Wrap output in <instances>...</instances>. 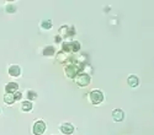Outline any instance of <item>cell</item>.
Listing matches in <instances>:
<instances>
[{
  "label": "cell",
  "instance_id": "obj_1",
  "mask_svg": "<svg viewBox=\"0 0 154 135\" xmlns=\"http://www.w3.org/2000/svg\"><path fill=\"white\" fill-rule=\"evenodd\" d=\"M64 72H66L67 78L75 79L80 72H83V66L76 63V61L75 63H68L66 65V68H64Z\"/></svg>",
  "mask_w": 154,
  "mask_h": 135
},
{
  "label": "cell",
  "instance_id": "obj_2",
  "mask_svg": "<svg viewBox=\"0 0 154 135\" xmlns=\"http://www.w3.org/2000/svg\"><path fill=\"white\" fill-rule=\"evenodd\" d=\"M62 51L66 53H76L80 51V43L78 41H70V42H62Z\"/></svg>",
  "mask_w": 154,
  "mask_h": 135
},
{
  "label": "cell",
  "instance_id": "obj_3",
  "mask_svg": "<svg viewBox=\"0 0 154 135\" xmlns=\"http://www.w3.org/2000/svg\"><path fill=\"white\" fill-rule=\"evenodd\" d=\"M104 93H102L100 90H93L90 91V93H89V101H90V103L93 104H100L102 101H104Z\"/></svg>",
  "mask_w": 154,
  "mask_h": 135
},
{
  "label": "cell",
  "instance_id": "obj_4",
  "mask_svg": "<svg viewBox=\"0 0 154 135\" xmlns=\"http://www.w3.org/2000/svg\"><path fill=\"white\" fill-rule=\"evenodd\" d=\"M75 82L79 87H86V86L90 84V75L86 72H80L79 75L75 78Z\"/></svg>",
  "mask_w": 154,
  "mask_h": 135
},
{
  "label": "cell",
  "instance_id": "obj_5",
  "mask_svg": "<svg viewBox=\"0 0 154 135\" xmlns=\"http://www.w3.org/2000/svg\"><path fill=\"white\" fill-rule=\"evenodd\" d=\"M47 129V125L43 120H36L33 123V127H32V133L33 135H42Z\"/></svg>",
  "mask_w": 154,
  "mask_h": 135
},
{
  "label": "cell",
  "instance_id": "obj_6",
  "mask_svg": "<svg viewBox=\"0 0 154 135\" xmlns=\"http://www.w3.org/2000/svg\"><path fill=\"white\" fill-rule=\"evenodd\" d=\"M75 34V27L74 26H60L59 28V36L62 38H68Z\"/></svg>",
  "mask_w": 154,
  "mask_h": 135
},
{
  "label": "cell",
  "instance_id": "obj_7",
  "mask_svg": "<svg viewBox=\"0 0 154 135\" xmlns=\"http://www.w3.org/2000/svg\"><path fill=\"white\" fill-rule=\"evenodd\" d=\"M59 130L64 134V135H72L74 133V125L70 123H63L59 127Z\"/></svg>",
  "mask_w": 154,
  "mask_h": 135
},
{
  "label": "cell",
  "instance_id": "obj_8",
  "mask_svg": "<svg viewBox=\"0 0 154 135\" xmlns=\"http://www.w3.org/2000/svg\"><path fill=\"white\" fill-rule=\"evenodd\" d=\"M8 72L9 75L12 76V78H19L20 74H21V69L19 65H10L9 69H8Z\"/></svg>",
  "mask_w": 154,
  "mask_h": 135
},
{
  "label": "cell",
  "instance_id": "obj_9",
  "mask_svg": "<svg viewBox=\"0 0 154 135\" xmlns=\"http://www.w3.org/2000/svg\"><path fill=\"white\" fill-rule=\"evenodd\" d=\"M112 119L115 122H122L125 119V112L122 109H113L112 110Z\"/></svg>",
  "mask_w": 154,
  "mask_h": 135
},
{
  "label": "cell",
  "instance_id": "obj_10",
  "mask_svg": "<svg viewBox=\"0 0 154 135\" xmlns=\"http://www.w3.org/2000/svg\"><path fill=\"white\" fill-rule=\"evenodd\" d=\"M19 90V85L16 82H9L5 86V92L6 93H15Z\"/></svg>",
  "mask_w": 154,
  "mask_h": 135
},
{
  "label": "cell",
  "instance_id": "obj_11",
  "mask_svg": "<svg viewBox=\"0 0 154 135\" xmlns=\"http://www.w3.org/2000/svg\"><path fill=\"white\" fill-rule=\"evenodd\" d=\"M54 53H56V48L53 45H46L42 51V54L45 57H52L54 55Z\"/></svg>",
  "mask_w": 154,
  "mask_h": 135
},
{
  "label": "cell",
  "instance_id": "obj_12",
  "mask_svg": "<svg viewBox=\"0 0 154 135\" xmlns=\"http://www.w3.org/2000/svg\"><path fill=\"white\" fill-rule=\"evenodd\" d=\"M127 84H128V86H131V87H137L139 84V80L136 75H130L127 78Z\"/></svg>",
  "mask_w": 154,
  "mask_h": 135
},
{
  "label": "cell",
  "instance_id": "obj_13",
  "mask_svg": "<svg viewBox=\"0 0 154 135\" xmlns=\"http://www.w3.org/2000/svg\"><path fill=\"white\" fill-rule=\"evenodd\" d=\"M33 108V104L31 101H23L21 103V110L22 112H30V110H32Z\"/></svg>",
  "mask_w": 154,
  "mask_h": 135
},
{
  "label": "cell",
  "instance_id": "obj_14",
  "mask_svg": "<svg viewBox=\"0 0 154 135\" xmlns=\"http://www.w3.org/2000/svg\"><path fill=\"white\" fill-rule=\"evenodd\" d=\"M4 102L6 104H12L15 102V97H14V93H5L4 95Z\"/></svg>",
  "mask_w": 154,
  "mask_h": 135
},
{
  "label": "cell",
  "instance_id": "obj_15",
  "mask_svg": "<svg viewBox=\"0 0 154 135\" xmlns=\"http://www.w3.org/2000/svg\"><path fill=\"white\" fill-rule=\"evenodd\" d=\"M40 26H41L42 30H51L52 28V21L51 20H43V21H41Z\"/></svg>",
  "mask_w": 154,
  "mask_h": 135
},
{
  "label": "cell",
  "instance_id": "obj_16",
  "mask_svg": "<svg viewBox=\"0 0 154 135\" xmlns=\"http://www.w3.org/2000/svg\"><path fill=\"white\" fill-rule=\"evenodd\" d=\"M26 98H27V101H33L37 98V92L33 91V90H27L26 91Z\"/></svg>",
  "mask_w": 154,
  "mask_h": 135
},
{
  "label": "cell",
  "instance_id": "obj_17",
  "mask_svg": "<svg viewBox=\"0 0 154 135\" xmlns=\"http://www.w3.org/2000/svg\"><path fill=\"white\" fill-rule=\"evenodd\" d=\"M16 6L15 5H11V4H8L6 6H5V11L6 12H9V14H14V12H16Z\"/></svg>",
  "mask_w": 154,
  "mask_h": 135
},
{
  "label": "cell",
  "instance_id": "obj_18",
  "mask_svg": "<svg viewBox=\"0 0 154 135\" xmlns=\"http://www.w3.org/2000/svg\"><path fill=\"white\" fill-rule=\"evenodd\" d=\"M14 97H15V101H20L21 98H22V93L19 92V91H16V92L14 93Z\"/></svg>",
  "mask_w": 154,
  "mask_h": 135
},
{
  "label": "cell",
  "instance_id": "obj_19",
  "mask_svg": "<svg viewBox=\"0 0 154 135\" xmlns=\"http://www.w3.org/2000/svg\"><path fill=\"white\" fill-rule=\"evenodd\" d=\"M62 40H63V38H62V37H60V36L58 34V36H56V38H54V42H56V43H60V42H62Z\"/></svg>",
  "mask_w": 154,
  "mask_h": 135
}]
</instances>
